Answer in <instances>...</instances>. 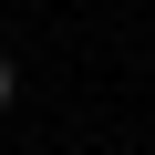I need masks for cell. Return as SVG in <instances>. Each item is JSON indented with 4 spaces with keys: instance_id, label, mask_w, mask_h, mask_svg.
Segmentation results:
<instances>
[{
    "instance_id": "6da1fadb",
    "label": "cell",
    "mask_w": 155,
    "mask_h": 155,
    "mask_svg": "<svg viewBox=\"0 0 155 155\" xmlns=\"http://www.w3.org/2000/svg\"><path fill=\"white\" fill-rule=\"evenodd\" d=\"M11 93H21V72H11V52H0V104H11Z\"/></svg>"
}]
</instances>
